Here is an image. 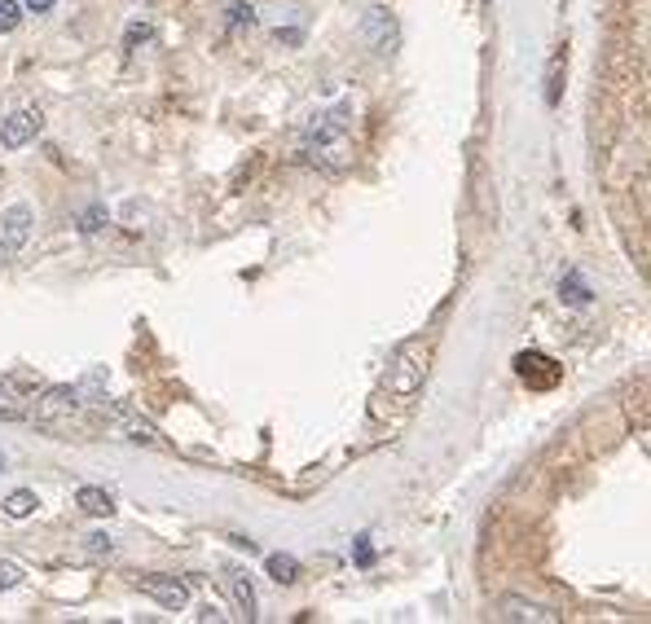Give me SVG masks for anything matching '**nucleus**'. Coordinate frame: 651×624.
<instances>
[{
  "instance_id": "obj_18",
  "label": "nucleus",
  "mask_w": 651,
  "mask_h": 624,
  "mask_svg": "<svg viewBox=\"0 0 651 624\" xmlns=\"http://www.w3.org/2000/svg\"><path fill=\"white\" fill-rule=\"evenodd\" d=\"M18 22H22V5H18V0H0V36L18 31Z\"/></svg>"
},
{
  "instance_id": "obj_17",
  "label": "nucleus",
  "mask_w": 651,
  "mask_h": 624,
  "mask_svg": "<svg viewBox=\"0 0 651 624\" xmlns=\"http://www.w3.org/2000/svg\"><path fill=\"white\" fill-rule=\"evenodd\" d=\"M154 40V27L150 22H128V31H124V49H141V44H150Z\"/></svg>"
},
{
  "instance_id": "obj_7",
  "label": "nucleus",
  "mask_w": 651,
  "mask_h": 624,
  "mask_svg": "<svg viewBox=\"0 0 651 624\" xmlns=\"http://www.w3.org/2000/svg\"><path fill=\"white\" fill-rule=\"evenodd\" d=\"M515 374H520L528 387H537V392H546V387L559 383V365L550 361L546 352H520L515 356Z\"/></svg>"
},
{
  "instance_id": "obj_21",
  "label": "nucleus",
  "mask_w": 651,
  "mask_h": 624,
  "mask_svg": "<svg viewBox=\"0 0 651 624\" xmlns=\"http://www.w3.org/2000/svg\"><path fill=\"white\" fill-rule=\"evenodd\" d=\"M14 585H22V567L14 563H0V594H9Z\"/></svg>"
},
{
  "instance_id": "obj_10",
  "label": "nucleus",
  "mask_w": 651,
  "mask_h": 624,
  "mask_svg": "<svg viewBox=\"0 0 651 624\" xmlns=\"http://www.w3.org/2000/svg\"><path fill=\"white\" fill-rule=\"evenodd\" d=\"M229 594H234V607L242 620H256V589H251V576L242 572V567H229Z\"/></svg>"
},
{
  "instance_id": "obj_14",
  "label": "nucleus",
  "mask_w": 651,
  "mask_h": 624,
  "mask_svg": "<svg viewBox=\"0 0 651 624\" xmlns=\"http://www.w3.org/2000/svg\"><path fill=\"white\" fill-rule=\"evenodd\" d=\"M564 62H568V49H555V58H550V75H546V102L555 106L559 93H564Z\"/></svg>"
},
{
  "instance_id": "obj_6",
  "label": "nucleus",
  "mask_w": 651,
  "mask_h": 624,
  "mask_svg": "<svg viewBox=\"0 0 651 624\" xmlns=\"http://www.w3.org/2000/svg\"><path fill=\"white\" fill-rule=\"evenodd\" d=\"M44 128V115L40 110H14V115L5 119V124H0V146L5 150H22L27 146V141H36V132Z\"/></svg>"
},
{
  "instance_id": "obj_1",
  "label": "nucleus",
  "mask_w": 651,
  "mask_h": 624,
  "mask_svg": "<svg viewBox=\"0 0 651 624\" xmlns=\"http://www.w3.org/2000/svg\"><path fill=\"white\" fill-rule=\"evenodd\" d=\"M427 370H432V339H405L401 348L392 352V365L383 374L379 400H414L418 387L427 383Z\"/></svg>"
},
{
  "instance_id": "obj_20",
  "label": "nucleus",
  "mask_w": 651,
  "mask_h": 624,
  "mask_svg": "<svg viewBox=\"0 0 651 624\" xmlns=\"http://www.w3.org/2000/svg\"><path fill=\"white\" fill-rule=\"evenodd\" d=\"M229 27H256V9L251 5H229Z\"/></svg>"
},
{
  "instance_id": "obj_16",
  "label": "nucleus",
  "mask_w": 651,
  "mask_h": 624,
  "mask_svg": "<svg viewBox=\"0 0 651 624\" xmlns=\"http://www.w3.org/2000/svg\"><path fill=\"white\" fill-rule=\"evenodd\" d=\"M84 554H88V559H110V554H115V537L93 532V537H84Z\"/></svg>"
},
{
  "instance_id": "obj_25",
  "label": "nucleus",
  "mask_w": 651,
  "mask_h": 624,
  "mask_svg": "<svg viewBox=\"0 0 651 624\" xmlns=\"http://www.w3.org/2000/svg\"><path fill=\"white\" fill-rule=\"evenodd\" d=\"M0 471H5V453H0Z\"/></svg>"
},
{
  "instance_id": "obj_3",
  "label": "nucleus",
  "mask_w": 651,
  "mask_h": 624,
  "mask_svg": "<svg viewBox=\"0 0 651 624\" xmlns=\"http://www.w3.org/2000/svg\"><path fill=\"white\" fill-rule=\"evenodd\" d=\"M75 414H84V392L80 387H49L40 400H31L27 422H36V427H66Z\"/></svg>"
},
{
  "instance_id": "obj_13",
  "label": "nucleus",
  "mask_w": 651,
  "mask_h": 624,
  "mask_svg": "<svg viewBox=\"0 0 651 624\" xmlns=\"http://www.w3.org/2000/svg\"><path fill=\"white\" fill-rule=\"evenodd\" d=\"M264 567H269V576L278 585H295V576H300V559H291V554H269Z\"/></svg>"
},
{
  "instance_id": "obj_4",
  "label": "nucleus",
  "mask_w": 651,
  "mask_h": 624,
  "mask_svg": "<svg viewBox=\"0 0 651 624\" xmlns=\"http://www.w3.org/2000/svg\"><path fill=\"white\" fill-rule=\"evenodd\" d=\"M31 229H36V211H31V203H9L5 216H0V264L14 260V255L27 247Z\"/></svg>"
},
{
  "instance_id": "obj_5",
  "label": "nucleus",
  "mask_w": 651,
  "mask_h": 624,
  "mask_svg": "<svg viewBox=\"0 0 651 624\" xmlns=\"http://www.w3.org/2000/svg\"><path fill=\"white\" fill-rule=\"evenodd\" d=\"M137 589L146 598H154L163 611H185V607H190V585L176 581V576H141Z\"/></svg>"
},
{
  "instance_id": "obj_22",
  "label": "nucleus",
  "mask_w": 651,
  "mask_h": 624,
  "mask_svg": "<svg viewBox=\"0 0 651 624\" xmlns=\"http://www.w3.org/2000/svg\"><path fill=\"white\" fill-rule=\"evenodd\" d=\"M564 299H568V304H586V299H590L586 282H577V277H568V282H564Z\"/></svg>"
},
{
  "instance_id": "obj_12",
  "label": "nucleus",
  "mask_w": 651,
  "mask_h": 624,
  "mask_svg": "<svg viewBox=\"0 0 651 624\" xmlns=\"http://www.w3.org/2000/svg\"><path fill=\"white\" fill-rule=\"evenodd\" d=\"M27 409H31V400H22L9 383H0V418H5V422H22V418H27Z\"/></svg>"
},
{
  "instance_id": "obj_8",
  "label": "nucleus",
  "mask_w": 651,
  "mask_h": 624,
  "mask_svg": "<svg viewBox=\"0 0 651 624\" xmlns=\"http://www.w3.org/2000/svg\"><path fill=\"white\" fill-rule=\"evenodd\" d=\"M493 620H528V624H555L559 616L542 603H528V598H502Z\"/></svg>"
},
{
  "instance_id": "obj_23",
  "label": "nucleus",
  "mask_w": 651,
  "mask_h": 624,
  "mask_svg": "<svg viewBox=\"0 0 651 624\" xmlns=\"http://www.w3.org/2000/svg\"><path fill=\"white\" fill-rule=\"evenodd\" d=\"M198 620H203V624H207V620H216V624H220V620H225V611H220L216 603H207L203 611H198Z\"/></svg>"
},
{
  "instance_id": "obj_9",
  "label": "nucleus",
  "mask_w": 651,
  "mask_h": 624,
  "mask_svg": "<svg viewBox=\"0 0 651 624\" xmlns=\"http://www.w3.org/2000/svg\"><path fill=\"white\" fill-rule=\"evenodd\" d=\"M361 31H366V40H370L379 53H392V49H396V22H392L388 9H370L366 22H361Z\"/></svg>"
},
{
  "instance_id": "obj_24",
  "label": "nucleus",
  "mask_w": 651,
  "mask_h": 624,
  "mask_svg": "<svg viewBox=\"0 0 651 624\" xmlns=\"http://www.w3.org/2000/svg\"><path fill=\"white\" fill-rule=\"evenodd\" d=\"M53 5H58V0H27V9H31V14H49Z\"/></svg>"
},
{
  "instance_id": "obj_15",
  "label": "nucleus",
  "mask_w": 651,
  "mask_h": 624,
  "mask_svg": "<svg viewBox=\"0 0 651 624\" xmlns=\"http://www.w3.org/2000/svg\"><path fill=\"white\" fill-rule=\"evenodd\" d=\"M36 493H27V488H18V493H9L5 497V515L9 519H27V515H36Z\"/></svg>"
},
{
  "instance_id": "obj_2",
  "label": "nucleus",
  "mask_w": 651,
  "mask_h": 624,
  "mask_svg": "<svg viewBox=\"0 0 651 624\" xmlns=\"http://www.w3.org/2000/svg\"><path fill=\"white\" fill-rule=\"evenodd\" d=\"M84 414L93 422H102L110 436H119V440L146 444V449H168V440L159 436V427H154L150 418H141L132 405H119V400H110V396H97V400H84Z\"/></svg>"
},
{
  "instance_id": "obj_19",
  "label": "nucleus",
  "mask_w": 651,
  "mask_h": 624,
  "mask_svg": "<svg viewBox=\"0 0 651 624\" xmlns=\"http://www.w3.org/2000/svg\"><path fill=\"white\" fill-rule=\"evenodd\" d=\"M106 229V207H88L80 216V233H102Z\"/></svg>"
},
{
  "instance_id": "obj_11",
  "label": "nucleus",
  "mask_w": 651,
  "mask_h": 624,
  "mask_svg": "<svg viewBox=\"0 0 651 624\" xmlns=\"http://www.w3.org/2000/svg\"><path fill=\"white\" fill-rule=\"evenodd\" d=\"M75 506H80L84 515H93V519H110V515H115V497H110L106 488H93V484H84L80 493H75Z\"/></svg>"
}]
</instances>
